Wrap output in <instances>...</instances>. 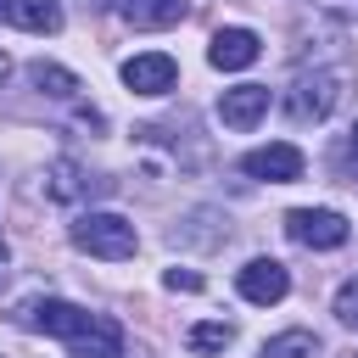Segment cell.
<instances>
[{"instance_id": "6da1fadb", "label": "cell", "mask_w": 358, "mask_h": 358, "mask_svg": "<svg viewBox=\"0 0 358 358\" xmlns=\"http://www.w3.org/2000/svg\"><path fill=\"white\" fill-rule=\"evenodd\" d=\"M73 246H78V252H90V257L123 263V257H134L140 235H134V224H129L123 213H84V218L73 224Z\"/></svg>"}, {"instance_id": "7a4b0ae2", "label": "cell", "mask_w": 358, "mask_h": 358, "mask_svg": "<svg viewBox=\"0 0 358 358\" xmlns=\"http://www.w3.org/2000/svg\"><path fill=\"white\" fill-rule=\"evenodd\" d=\"M285 235L308 252H336V246H347L352 229L336 207H296V213H285Z\"/></svg>"}, {"instance_id": "3957f363", "label": "cell", "mask_w": 358, "mask_h": 358, "mask_svg": "<svg viewBox=\"0 0 358 358\" xmlns=\"http://www.w3.org/2000/svg\"><path fill=\"white\" fill-rule=\"evenodd\" d=\"M341 84H347V67H313V73H302L296 95H291L296 117H330L341 106Z\"/></svg>"}, {"instance_id": "277c9868", "label": "cell", "mask_w": 358, "mask_h": 358, "mask_svg": "<svg viewBox=\"0 0 358 358\" xmlns=\"http://www.w3.org/2000/svg\"><path fill=\"white\" fill-rule=\"evenodd\" d=\"M241 173H246V179H263V185H291V179H302V151L285 145V140L257 145V151L241 157Z\"/></svg>"}, {"instance_id": "5b68a950", "label": "cell", "mask_w": 358, "mask_h": 358, "mask_svg": "<svg viewBox=\"0 0 358 358\" xmlns=\"http://www.w3.org/2000/svg\"><path fill=\"white\" fill-rule=\"evenodd\" d=\"M235 285H241V296H246V302L268 308V302H285V291H291V268H285V263H274V257H252V263L235 274Z\"/></svg>"}, {"instance_id": "8992f818", "label": "cell", "mask_w": 358, "mask_h": 358, "mask_svg": "<svg viewBox=\"0 0 358 358\" xmlns=\"http://www.w3.org/2000/svg\"><path fill=\"white\" fill-rule=\"evenodd\" d=\"M22 324H28V330H45V336H62V341H73V336L90 324V313H84L78 302L39 296V302H28V308H22Z\"/></svg>"}, {"instance_id": "52a82bcc", "label": "cell", "mask_w": 358, "mask_h": 358, "mask_svg": "<svg viewBox=\"0 0 358 358\" xmlns=\"http://www.w3.org/2000/svg\"><path fill=\"white\" fill-rule=\"evenodd\" d=\"M257 56H263V39H257L252 28H218L213 45H207V62H213L218 73H241V67H252Z\"/></svg>"}, {"instance_id": "ba28073f", "label": "cell", "mask_w": 358, "mask_h": 358, "mask_svg": "<svg viewBox=\"0 0 358 358\" xmlns=\"http://www.w3.org/2000/svg\"><path fill=\"white\" fill-rule=\"evenodd\" d=\"M173 78H179V67H173V56H162V50H145V56H129V62H123V84H129L134 95H168Z\"/></svg>"}, {"instance_id": "9c48e42d", "label": "cell", "mask_w": 358, "mask_h": 358, "mask_svg": "<svg viewBox=\"0 0 358 358\" xmlns=\"http://www.w3.org/2000/svg\"><path fill=\"white\" fill-rule=\"evenodd\" d=\"M263 112H268V84H235L218 95V117L229 129H252V123H263Z\"/></svg>"}, {"instance_id": "30bf717a", "label": "cell", "mask_w": 358, "mask_h": 358, "mask_svg": "<svg viewBox=\"0 0 358 358\" xmlns=\"http://www.w3.org/2000/svg\"><path fill=\"white\" fill-rule=\"evenodd\" d=\"M67 347H73V358H123V330H117L112 319L90 313V324H84Z\"/></svg>"}, {"instance_id": "8fae6325", "label": "cell", "mask_w": 358, "mask_h": 358, "mask_svg": "<svg viewBox=\"0 0 358 358\" xmlns=\"http://www.w3.org/2000/svg\"><path fill=\"white\" fill-rule=\"evenodd\" d=\"M185 11H190V0H123V22L129 28H173V22H185Z\"/></svg>"}, {"instance_id": "7c38bea8", "label": "cell", "mask_w": 358, "mask_h": 358, "mask_svg": "<svg viewBox=\"0 0 358 358\" xmlns=\"http://www.w3.org/2000/svg\"><path fill=\"white\" fill-rule=\"evenodd\" d=\"M11 22L28 34H62V6L56 0H11Z\"/></svg>"}, {"instance_id": "4fadbf2b", "label": "cell", "mask_w": 358, "mask_h": 358, "mask_svg": "<svg viewBox=\"0 0 358 358\" xmlns=\"http://www.w3.org/2000/svg\"><path fill=\"white\" fill-rule=\"evenodd\" d=\"M28 78H34V90L39 95H50V101H73L84 84L67 73V67H56V62H28Z\"/></svg>"}, {"instance_id": "5bb4252c", "label": "cell", "mask_w": 358, "mask_h": 358, "mask_svg": "<svg viewBox=\"0 0 358 358\" xmlns=\"http://www.w3.org/2000/svg\"><path fill=\"white\" fill-rule=\"evenodd\" d=\"M263 358H319V336L313 330H280L263 341Z\"/></svg>"}, {"instance_id": "9a60e30c", "label": "cell", "mask_w": 358, "mask_h": 358, "mask_svg": "<svg viewBox=\"0 0 358 358\" xmlns=\"http://www.w3.org/2000/svg\"><path fill=\"white\" fill-rule=\"evenodd\" d=\"M45 179H50V185H45V196H50V201H73V196L84 190V173H78V162H67V157H62V162H50V173H45Z\"/></svg>"}, {"instance_id": "2e32d148", "label": "cell", "mask_w": 358, "mask_h": 358, "mask_svg": "<svg viewBox=\"0 0 358 358\" xmlns=\"http://www.w3.org/2000/svg\"><path fill=\"white\" fill-rule=\"evenodd\" d=\"M196 352H224L229 341H235V324H224V319H207V324H190V336H185Z\"/></svg>"}, {"instance_id": "e0dca14e", "label": "cell", "mask_w": 358, "mask_h": 358, "mask_svg": "<svg viewBox=\"0 0 358 358\" xmlns=\"http://www.w3.org/2000/svg\"><path fill=\"white\" fill-rule=\"evenodd\" d=\"M336 319H341L347 330H358V274H352V280L336 291Z\"/></svg>"}, {"instance_id": "ac0fdd59", "label": "cell", "mask_w": 358, "mask_h": 358, "mask_svg": "<svg viewBox=\"0 0 358 358\" xmlns=\"http://www.w3.org/2000/svg\"><path fill=\"white\" fill-rule=\"evenodd\" d=\"M162 285H168V291H201V274H196V268H168Z\"/></svg>"}, {"instance_id": "d6986e66", "label": "cell", "mask_w": 358, "mask_h": 358, "mask_svg": "<svg viewBox=\"0 0 358 358\" xmlns=\"http://www.w3.org/2000/svg\"><path fill=\"white\" fill-rule=\"evenodd\" d=\"M6 73H11V62H6V50H0V84H6Z\"/></svg>"}, {"instance_id": "ffe728a7", "label": "cell", "mask_w": 358, "mask_h": 358, "mask_svg": "<svg viewBox=\"0 0 358 358\" xmlns=\"http://www.w3.org/2000/svg\"><path fill=\"white\" fill-rule=\"evenodd\" d=\"M347 145H352V151H358V123H352V134H347Z\"/></svg>"}, {"instance_id": "44dd1931", "label": "cell", "mask_w": 358, "mask_h": 358, "mask_svg": "<svg viewBox=\"0 0 358 358\" xmlns=\"http://www.w3.org/2000/svg\"><path fill=\"white\" fill-rule=\"evenodd\" d=\"M0 17H11V0H0Z\"/></svg>"}]
</instances>
